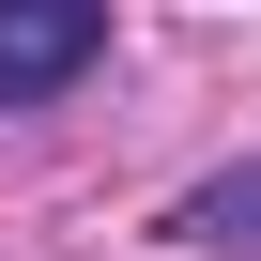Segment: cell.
Masks as SVG:
<instances>
[{"instance_id":"6da1fadb","label":"cell","mask_w":261,"mask_h":261,"mask_svg":"<svg viewBox=\"0 0 261 261\" xmlns=\"http://www.w3.org/2000/svg\"><path fill=\"white\" fill-rule=\"evenodd\" d=\"M108 46V0H0V108H46Z\"/></svg>"},{"instance_id":"7a4b0ae2","label":"cell","mask_w":261,"mask_h":261,"mask_svg":"<svg viewBox=\"0 0 261 261\" xmlns=\"http://www.w3.org/2000/svg\"><path fill=\"white\" fill-rule=\"evenodd\" d=\"M185 246H230V261H261V154L246 169H215V185H185V215H169Z\"/></svg>"}]
</instances>
